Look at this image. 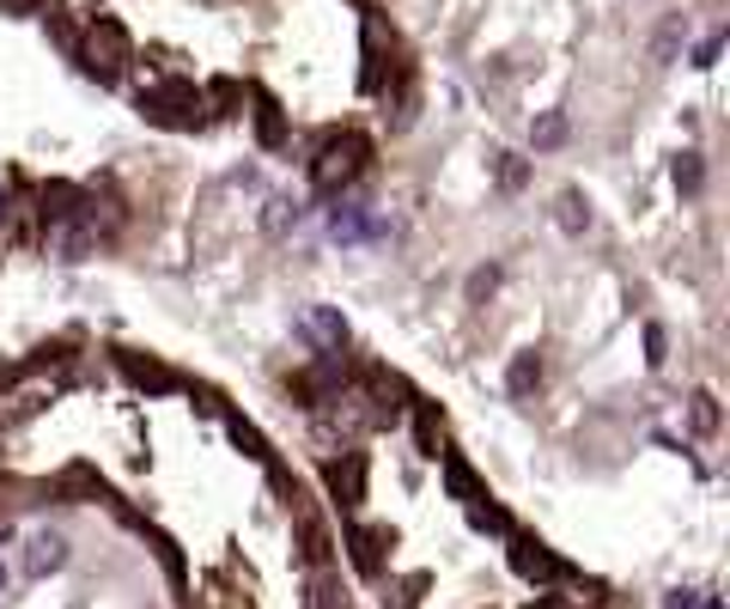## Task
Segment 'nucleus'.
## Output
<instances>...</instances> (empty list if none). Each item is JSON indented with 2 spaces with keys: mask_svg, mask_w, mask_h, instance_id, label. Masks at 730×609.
Listing matches in <instances>:
<instances>
[{
  "mask_svg": "<svg viewBox=\"0 0 730 609\" xmlns=\"http://www.w3.org/2000/svg\"><path fill=\"white\" fill-rule=\"evenodd\" d=\"M159 561H165V573H171V579H177V586H182V579H189V567H182V554H177V542H165V537H159Z\"/></svg>",
  "mask_w": 730,
  "mask_h": 609,
  "instance_id": "obj_28",
  "label": "nucleus"
},
{
  "mask_svg": "<svg viewBox=\"0 0 730 609\" xmlns=\"http://www.w3.org/2000/svg\"><path fill=\"white\" fill-rule=\"evenodd\" d=\"M688 421H694V433H719V403H712L707 391L694 396V409H688Z\"/></svg>",
  "mask_w": 730,
  "mask_h": 609,
  "instance_id": "obj_25",
  "label": "nucleus"
},
{
  "mask_svg": "<svg viewBox=\"0 0 730 609\" xmlns=\"http://www.w3.org/2000/svg\"><path fill=\"white\" fill-rule=\"evenodd\" d=\"M116 366H122V379L135 384V391H152V396H165V391H177V372L171 366H159V360H147V354H116Z\"/></svg>",
  "mask_w": 730,
  "mask_h": 609,
  "instance_id": "obj_7",
  "label": "nucleus"
},
{
  "mask_svg": "<svg viewBox=\"0 0 730 609\" xmlns=\"http://www.w3.org/2000/svg\"><path fill=\"white\" fill-rule=\"evenodd\" d=\"M49 494H56V500H110L91 463H73V470H61L56 482H49Z\"/></svg>",
  "mask_w": 730,
  "mask_h": 609,
  "instance_id": "obj_10",
  "label": "nucleus"
},
{
  "mask_svg": "<svg viewBox=\"0 0 730 609\" xmlns=\"http://www.w3.org/2000/svg\"><path fill=\"white\" fill-rule=\"evenodd\" d=\"M329 554H335L329 524H323V518H310V512H298V561H305V567H323Z\"/></svg>",
  "mask_w": 730,
  "mask_h": 609,
  "instance_id": "obj_11",
  "label": "nucleus"
},
{
  "mask_svg": "<svg viewBox=\"0 0 730 609\" xmlns=\"http://www.w3.org/2000/svg\"><path fill=\"white\" fill-rule=\"evenodd\" d=\"M663 347H670V335H663V323H645V360H651V366H663V360H670Z\"/></svg>",
  "mask_w": 730,
  "mask_h": 609,
  "instance_id": "obj_27",
  "label": "nucleus"
},
{
  "mask_svg": "<svg viewBox=\"0 0 730 609\" xmlns=\"http://www.w3.org/2000/svg\"><path fill=\"white\" fill-rule=\"evenodd\" d=\"M512 567H517L524 579H536V586H554V579H572V567L560 561V554H548L536 537H517V530H512Z\"/></svg>",
  "mask_w": 730,
  "mask_h": 609,
  "instance_id": "obj_4",
  "label": "nucleus"
},
{
  "mask_svg": "<svg viewBox=\"0 0 730 609\" xmlns=\"http://www.w3.org/2000/svg\"><path fill=\"white\" fill-rule=\"evenodd\" d=\"M226 433H231V445H238L244 458H256V463H268V458H274V451H268V439L256 433V426L244 421V414H226Z\"/></svg>",
  "mask_w": 730,
  "mask_h": 609,
  "instance_id": "obj_18",
  "label": "nucleus"
},
{
  "mask_svg": "<svg viewBox=\"0 0 730 609\" xmlns=\"http://www.w3.org/2000/svg\"><path fill=\"white\" fill-rule=\"evenodd\" d=\"M682 37H688V19H682V12H670V19L658 24V37H651V61L670 68V61L682 56Z\"/></svg>",
  "mask_w": 730,
  "mask_h": 609,
  "instance_id": "obj_15",
  "label": "nucleus"
},
{
  "mask_svg": "<svg viewBox=\"0 0 730 609\" xmlns=\"http://www.w3.org/2000/svg\"><path fill=\"white\" fill-rule=\"evenodd\" d=\"M468 524H475V530H493V537H512V512L493 507V500H475V507H468Z\"/></svg>",
  "mask_w": 730,
  "mask_h": 609,
  "instance_id": "obj_20",
  "label": "nucleus"
},
{
  "mask_svg": "<svg viewBox=\"0 0 730 609\" xmlns=\"http://www.w3.org/2000/svg\"><path fill=\"white\" fill-rule=\"evenodd\" d=\"M445 488H451V500H463V507H475V500H487V488L475 482V470H468L463 458H456V451H445Z\"/></svg>",
  "mask_w": 730,
  "mask_h": 609,
  "instance_id": "obj_13",
  "label": "nucleus"
},
{
  "mask_svg": "<svg viewBox=\"0 0 730 609\" xmlns=\"http://www.w3.org/2000/svg\"><path fill=\"white\" fill-rule=\"evenodd\" d=\"M414 445H421V458H445V421L433 403H414Z\"/></svg>",
  "mask_w": 730,
  "mask_h": 609,
  "instance_id": "obj_12",
  "label": "nucleus"
},
{
  "mask_svg": "<svg viewBox=\"0 0 730 609\" xmlns=\"http://www.w3.org/2000/svg\"><path fill=\"white\" fill-rule=\"evenodd\" d=\"M365 92H384V43H377V31H365Z\"/></svg>",
  "mask_w": 730,
  "mask_h": 609,
  "instance_id": "obj_24",
  "label": "nucleus"
},
{
  "mask_svg": "<svg viewBox=\"0 0 730 609\" xmlns=\"http://www.w3.org/2000/svg\"><path fill=\"white\" fill-rule=\"evenodd\" d=\"M530 140H536V153H554L560 140H566V116H560V110L536 116V128H530Z\"/></svg>",
  "mask_w": 730,
  "mask_h": 609,
  "instance_id": "obj_21",
  "label": "nucleus"
},
{
  "mask_svg": "<svg viewBox=\"0 0 730 609\" xmlns=\"http://www.w3.org/2000/svg\"><path fill=\"white\" fill-rule=\"evenodd\" d=\"M68 567V537H56V530H37L31 542H24V579H49Z\"/></svg>",
  "mask_w": 730,
  "mask_h": 609,
  "instance_id": "obj_6",
  "label": "nucleus"
},
{
  "mask_svg": "<svg viewBox=\"0 0 730 609\" xmlns=\"http://www.w3.org/2000/svg\"><path fill=\"white\" fill-rule=\"evenodd\" d=\"M719 49H724V37H707V43L694 49V68H712V61H719Z\"/></svg>",
  "mask_w": 730,
  "mask_h": 609,
  "instance_id": "obj_29",
  "label": "nucleus"
},
{
  "mask_svg": "<svg viewBox=\"0 0 730 609\" xmlns=\"http://www.w3.org/2000/svg\"><path fill=\"white\" fill-rule=\"evenodd\" d=\"M524 609H566L560 598H536V603H524Z\"/></svg>",
  "mask_w": 730,
  "mask_h": 609,
  "instance_id": "obj_32",
  "label": "nucleus"
},
{
  "mask_svg": "<svg viewBox=\"0 0 730 609\" xmlns=\"http://www.w3.org/2000/svg\"><path fill=\"white\" fill-rule=\"evenodd\" d=\"M329 494L342 500V512H354L365 500V451H342L329 463Z\"/></svg>",
  "mask_w": 730,
  "mask_h": 609,
  "instance_id": "obj_5",
  "label": "nucleus"
},
{
  "mask_svg": "<svg viewBox=\"0 0 730 609\" xmlns=\"http://www.w3.org/2000/svg\"><path fill=\"white\" fill-rule=\"evenodd\" d=\"M201 110H207V98L195 92L189 80H165V86H152V92H140V116H147V122H165V128H195Z\"/></svg>",
  "mask_w": 730,
  "mask_h": 609,
  "instance_id": "obj_3",
  "label": "nucleus"
},
{
  "mask_svg": "<svg viewBox=\"0 0 730 609\" xmlns=\"http://www.w3.org/2000/svg\"><path fill=\"white\" fill-rule=\"evenodd\" d=\"M384 104H389V128H408L414 122V104H421V92H414V73L402 68L396 86H384Z\"/></svg>",
  "mask_w": 730,
  "mask_h": 609,
  "instance_id": "obj_14",
  "label": "nucleus"
},
{
  "mask_svg": "<svg viewBox=\"0 0 730 609\" xmlns=\"http://www.w3.org/2000/svg\"><path fill=\"white\" fill-rule=\"evenodd\" d=\"M675 189H682V196H700V189H707V159H700V153L694 147H688V153H675Z\"/></svg>",
  "mask_w": 730,
  "mask_h": 609,
  "instance_id": "obj_19",
  "label": "nucleus"
},
{
  "mask_svg": "<svg viewBox=\"0 0 730 609\" xmlns=\"http://www.w3.org/2000/svg\"><path fill=\"white\" fill-rule=\"evenodd\" d=\"M305 609H347V591L335 586L329 573H317V579H310V598H305Z\"/></svg>",
  "mask_w": 730,
  "mask_h": 609,
  "instance_id": "obj_23",
  "label": "nucleus"
},
{
  "mask_svg": "<svg viewBox=\"0 0 730 609\" xmlns=\"http://www.w3.org/2000/svg\"><path fill=\"white\" fill-rule=\"evenodd\" d=\"M305 335L317 342V354H323V360H335V354L347 347V323H342V311H335V305H310V311H305Z\"/></svg>",
  "mask_w": 730,
  "mask_h": 609,
  "instance_id": "obj_8",
  "label": "nucleus"
},
{
  "mask_svg": "<svg viewBox=\"0 0 730 609\" xmlns=\"http://www.w3.org/2000/svg\"><path fill=\"white\" fill-rule=\"evenodd\" d=\"M365 165H372V140H365V135H329L317 147V159H310V184L335 196V189L359 184Z\"/></svg>",
  "mask_w": 730,
  "mask_h": 609,
  "instance_id": "obj_1",
  "label": "nucleus"
},
{
  "mask_svg": "<svg viewBox=\"0 0 730 609\" xmlns=\"http://www.w3.org/2000/svg\"><path fill=\"white\" fill-rule=\"evenodd\" d=\"M73 61H86V73H98V80L110 86V80H122V68L135 61V43H128V31L116 19H91V31H86V43L73 49Z\"/></svg>",
  "mask_w": 730,
  "mask_h": 609,
  "instance_id": "obj_2",
  "label": "nucleus"
},
{
  "mask_svg": "<svg viewBox=\"0 0 730 609\" xmlns=\"http://www.w3.org/2000/svg\"><path fill=\"white\" fill-rule=\"evenodd\" d=\"M7 586H12V573H7V567H0V598H7Z\"/></svg>",
  "mask_w": 730,
  "mask_h": 609,
  "instance_id": "obj_33",
  "label": "nucleus"
},
{
  "mask_svg": "<svg viewBox=\"0 0 730 609\" xmlns=\"http://www.w3.org/2000/svg\"><path fill=\"white\" fill-rule=\"evenodd\" d=\"M256 140H263V147H286V116L274 110L268 98H263V110H256Z\"/></svg>",
  "mask_w": 730,
  "mask_h": 609,
  "instance_id": "obj_22",
  "label": "nucleus"
},
{
  "mask_svg": "<svg viewBox=\"0 0 730 609\" xmlns=\"http://www.w3.org/2000/svg\"><path fill=\"white\" fill-rule=\"evenodd\" d=\"M554 219H560V232H572V238H584V232H591V202H584L579 189H566V196L554 202Z\"/></svg>",
  "mask_w": 730,
  "mask_h": 609,
  "instance_id": "obj_16",
  "label": "nucleus"
},
{
  "mask_svg": "<svg viewBox=\"0 0 730 609\" xmlns=\"http://www.w3.org/2000/svg\"><path fill=\"white\" fill-rule=\"evenodd\" d=\"M384 542H389V530H377V524H354V530H347V549H354V567H359L365 579L384 573Z\"/></svg>",
  "mask_w": 730,
  "mask_h": 609,
  "instance_id": "obj_9",
  "label": "nucleus"
},
{
  "mask_svg": "<svg viewBox=\"0 0 730 609\" xmlns=\"http://www.w3.org/2000/svg\"><path fill=\"white\" fill-rule=\"evenodd\" d=\"M663 609H700V603H694V591H670V598H663Z\"/></svg>",
  "mask_w": 730,
  "mask_h": 609,
  "instance_id": "obj_31",
  "label": "nucleus"
},
{
  "mask_svg": "<svg viewBox=\"0 0 730 609\" xmlns=\"http://www.w3.org/2000/svg\"><path fill=\"white\" fill-rule=\"evenodd\" d=\"M493 281H500V268H481V275L468 281V293H493Z\"/></svg>",
  "mask_w": 730,
  "mask_h": 609,
  "instance_id": "obj_30",
  "label": "nucleus"
},
{
  "mask_svg": "<svg viewBox=\"0 0 730 609\" xmlns=\"http://www.w3.org/2000/svg\"><path fill=\"white\" fill-rule=\"evenodd\" d=\"M524 184H530V165L512 159V153H500V189L512 196V189H524Z\"/></svg>",
  "mask_w": 730,
  "mask_h": 609,
  "instance_id": "obj_26",
  "label": "nucleus"
},
{
  "mask_svg": "<svg viewBox=\"0 0 730 609\" xmlns=\"http://www.w3.org/2000/svg\"><path fill=\"white\" fill-rule=\"evenodd\" d=\"M505 391H512V396H536V391H542V354H536V347L512 360V379H505Z\"/></svg>",
  "mask_w": 730,
  "mask_h": 609,
  "instance_id": "obj_17",
  "label": "nucleus"
}]
</instances>
